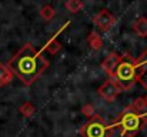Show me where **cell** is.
Returning <instances> with one entry per match:
<instances>
[{
    "instance_id": "obj_16",
    "label": "cell",
    "mask_w": 147,
    "mask_h": 137,
    "mask_svg": "<svg viewBox=\"0 0 147 137\" xmlns=\"http://www.w3.org/2000/svg\"><path fill=\"white\" fill-rule=\"evenodd\" d=\"M143 101H144V106H146V109H147V96L143 97Z\"/></svg>"
},
{
    "instance_id": "obj_2",
    "label": "cell",
    "mask_w": 147,
    "mask_h": 137,
    "mask_svg": "<svg viewBox=\"0 0 147 137\" xmlns=\"http://www.w3.org/2000/svg\"><path fill=\"white\" fill-rule=\"evenodd\" d=\"M121 91L130 90L134 83L137 82V73H136V60L126 53L121 59L119 66L114 70V74L110 77Z\"/></svg>"
},
{
    "instance_id": "obj_4",
    "label": "cell",
    "mask_w": 147,
    "mask_h": 137,
    "mask_svg": "<svg viewBox=\"0 0 147 137\" xmlns=\"http://www.w3.org/2000/svg\"><path fill=\"white\" fill-rule=\"evenodd\" d=\"M80 134L83 137H111L113 129L97 114L94 119L82 126Z\"/></svg>"
},
{
    "instance_id": "obj_9",
    "label": "cell",
    "mask_w": 147,
    "mask_h": 137,
    "mask_svg": "<svg viewBox=\"0 0 147 137\" xmlns=\"http://www.w3.org/2000/svg\"><path fill=\"white\" fill-rule=\"evenodd\" d=\"M13 80V73L4 63H0V87H4Z\"/></svg>"
},
{
    "instance_id": "obj_7",
    "label": "cell",
    "mask_w": 147,
    "mask_h": 137,
    "mask_svg": "<svg viewBox=\"0 0 147 137\" xmlns=\"http://www.w3.org/2000/svg\"><path fill=\"white\" fill-rule=\"evenodd\" d=\"M120 56L116 53V51H110L106 57H104V60L101 61V69H103V72L107 74V76H113L114 74V70H116V67L119 66V63H120Z\"/></svg>"
},
{
    "instance_id": "obj_5",
    "label": "cell",
    "mask_w": 147,
    "mask_h": 137,
    "mask_svg": "<svg viewBox=\"0 0 147 137\" xmlns=\"http://www.w3.org/2000/svg\"><path fill=\"white\" fill-rule=\"evenodd\" d=\"M93 23L97 26L101 32H107V30H110L116 24V17L109 10L103 9L93 17Z\"/></svg>"
},
{
    "instance_id": "obj_13",
    "label": "cell",
    "mask_w": 147,
    "mask_h": 137,
    "mask_svg": "<svg viewBox=\"0 0 147 137\" xmlns=\"http://www.w3.org/2000/svg\"><path fill=\"white\" fill-rule=\"evenodd\" d=\"M19 111H20V113H22L24 117H32V116L34 114V111H36V107H34L32 103L26 101V103H23V104L20 106Z\"/></svg>"
},
{
    "instance_id": "obj_8",
    "label": "cell",
    "mask_w": 147,
    "mask_h": 137,
    "mask_svg": "<svg viewBox=\"0 0 147 137\" xmlns=\"http://www.w3.org/2000/svg\"><path fill=\"white\" fill-rule=\"evenodd\" d=\"M133 30L136 32V34L139 36V37H147V19L144 16H142V17H139L136 22H134V24H133Z\"/></svg>"
},
{
    "instance_id": "obj_6",
    "label": "cell",
    "mask_w": 147,
    "mask_h": 137,
    "mask_svg": "<svg viewBox=\"0 0 147 137\" xmlns=\"http://www.w3.org/2000/svg\"><path fill=\"white\" fill-rule=\"evenodd\" d=\"M98 96L100 97H103L106 101H114L116 99H117V96L121 93V90L119 89V86L111 80V79H109V80H106L100 87H98Z\"/></svg>"
},
{
    "instance_id": "obj_12",
    "label": "cell",
    "mask_w": 147,
    "mask_h": 137,
    "mask_svg": "<svg viewBox=\"0 0 147 137\" xmlns=\"http://www.w3.org/2000/svg\"><path fill=\"white\" fill-rule=\"evenodd\" d=\"M56 14V9L50 4H45L42 9H40V17L45 19V20H51Z\"/></svg>"
},
{
    "instance_id": "obj_10",
    "label": "cell",
    "mask_w": 147,
    "mask_h": 137,
    "mask_svg": "<svg viewBox=\"0 0 147 137\" xmlns=\"http://www.w3.org/2000/svg\"><path fill=\"white\" fill-rule=\"evenodd\" d=\"M87 43H89V46L93 49V50H96V51H98V50H101L103 49V39L100 37V34H98L97 32H92L90 34H89V37H87Z\"/></svg>"
},
{
    "instance_id": "obj_15",
    "label": "cell",
    "mask_w": 147,
    "mask_h": 137,
    "mask_svg": "<svg viewBox=\"0 0 147 137\" xmlns=\"http://www.w3.org/2000/svg\"><path fill=\"white\" fill-rule=\"evenodd\" d=\"M82 114L83 116H86L87 119H94L96 116H97V113H96V110H94V107L92 106V104H86V106H83L82 107Z\"/></svg>"
},
{
    "instance_id": "obj_3",
    "label": "cell",
    "mask_w": 147,
    "mask_h": 137,
    "mask_svg": "<svg viewBox=\"0 0 147 137\" xmlns=\"http://www.w3.org/2000/svg\"><path fill=\"white\" fill-rule=\"evenodd\" d=\"M143 119H144V114H140V113H136V111L126 109V111L120 116V119L114 124H111L110 127L113 130L119 129V133L121 137H133L142 129Z\"/></svg>"
},
{
    "instance_id": "obj_11",
    "label": "cell",
    "mask_w": 147,
    "mask_h": 137,
    "mask_svg": "<svg viewBox=\"0 0 147 137\" xmlns=\"http://www.w3.org/2000/svg\"><path fill=\"white\" fill-rule=\"evenodd\" d=\"M64 7L70 11V13H77L80 11L83 7H84V3L80 1V0H69L64 3Z\"/></svg>"
},
{
    "instance_id": "obj_1",
    "label": "cell",
    "mask_w": 147,
    "mask_h": 137,
    "mask_svg": "<svg viewBox=\"0 0 147 137\" xmlns=\"http://www.w3.org/2000/svg\"><path fill=\"white\" fill-rule=\"evenodd\" d=\"M7 67L23 84L30 86L49 67V61L32 45H24L11 57Z\"/></svg>"
},
{
    "instance_id": "obj_14",
    "label": "cell",
    "mask_w": 147,
    "mask_h": 137,
    "mask_svg": "<svg viewBox=\"0 0 147 137\" xmlns=\"http://www.w3.org/2000/svg\"><path fill=\"white\" fill-rule=\"evenodd\" d=\"M60 49H61V45L57 42V39H56V37L50 39L49 42H47V45L45 46V50H47L50 54H56Z\"/></svg>"
}]
</instances>
